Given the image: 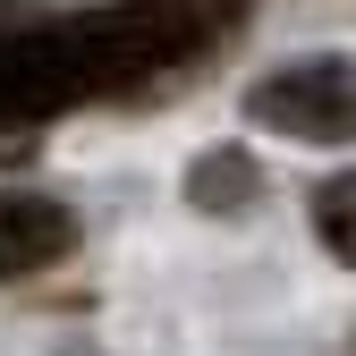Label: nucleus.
Returning <instances> with one entry per match:
<instances>
[{
	"instance_id": "f257e3e1",
	"label": "nucleus",
	"mask_w": 356,
	"mask_h": 356,
	"mask_svg": "<svg viewBox=\"0 0 356 356\" xmlns=\"http://www.w3.org/2000/svg\"><path fill=\"white\" fill-rule=\"evenodd\" d=\"M195 42L170 26L161 0H102V9H34L0 0V127H34L68 102L136 94L161 68H178Z\"/></svg>"
},
{
	"instance_id": "f03ea898",
	"label": "nucleus",
	"mask_w": 356,
	"mask_h": 356,
	"mask_svg": "<svg viewBox=\"0 0 356 356\" xmlns=\"http://www.w3.org/2000/svg\"><path fill=\"white\" fill-rule=\"evenodd\" d=\"M246 111H254V127L297 136V145H356V60H339V51L289 60L272 76H254Z\"/></svg>"
},
{
	"instance_id": "7ed1b4c3",
	"label": "nucleus",
	"mask_w": 356,
	"mask_h": 356,
	"mask_svg": "<svg viewBox=\"0 0 356 356\" xmlns=\"http://www.w3.org/2000/svg\"><path fill=\"white\" fill-rule=\"evenodd\" d=\"M76 246V212L42 187H9L0 195V289L9 280H34Z\"/></svg>"
},
{
	"instance_id": "20e7f679",
	"label": "nucleus",
	"mask_w": 356,
	"mask_h": 356,
	"mask_svg": "<svg viewBox=\"0 0 356 356\" xmlns=\"http://www.w3.org/2000/svg\"><path fill=\"white\" fill-rule=\"evenodd\" d=\"M314 238H323L331 263H356V170H339V178L314 187Z\"/></svg>"
},
{
	"instance_id": "39448f33",
	"label": "nucleus",
	"mask_w": 356,
	"mask_h": 356,
	"mask_svg": "<svg viewBox=\"0 0 356 356\" xmlns=\"http://www.w3.org/2000/svg\"><path fill=\"white\" fill-rule=\"evenodd\" d=\"M187 195H195L204 212L246 204V195H254V161H246V153H204V161H195V178H187Z\"/></svg>"
},
{
	"instance_id": "423d86ee",
	"label": "nucleus",
	"mask_w": 356,
	"mask_h": 356,
	"mask_svg": "<svg viewBox=\"0 0 356 356\" xmlns=\"http://www.w3.org/2000/svg\"><path fill=\"white\" fill-rule=\"evenodd\" d=\"M161 9H170V26L204 51V42H220L229 26H246V9H254V0H161Z\"/></svg>"
}]
</instances>
